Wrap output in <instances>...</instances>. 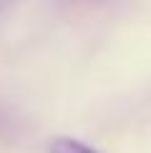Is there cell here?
Instances as JSON below:
<instances>
[{"instance_id":"1","label":"cell","mask_w":151,"mask_h":153,"mask_svg":"<svg viewBox=\"0 0 151 153\" xmlns=\"http://www.w3.org/2000/svg\"><path fill=\"white\" fill-rule=\"evenodd\" d=\"M48 153H96L93 148H88L86 143L76 141V138L68 136H55L53 141L48 143Z\"/></svg>"}]
</instances>
